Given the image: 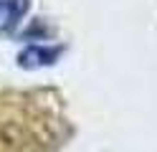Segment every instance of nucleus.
Returning a JSON list of instances; mask_svg holds the SVG:
<instances>
[{
    "label": "nucleus",
    "instance_id": "nucleus-1",
    "mask_svg": "<svg viewBox=\"0 0 157 152\" xmlns=\"http://www.w3.org/2000/svg\"><path fill=\"white\" fill-rule=\"evenodd\" d=\"M58 53H61V48L31 46V48H25L23 53L18 56V61H21V66H48V64H53L58 58Z\"/></svg>",
    "mask_w": 157,
    "mask_h": 152
}]
</instances>
